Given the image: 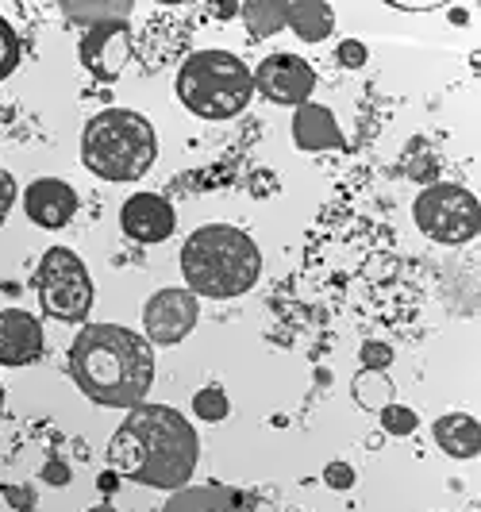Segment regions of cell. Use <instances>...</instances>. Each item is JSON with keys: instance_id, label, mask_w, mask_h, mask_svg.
Returning a JSON list of instances; mask_svg holds the SVG:
<instances>
[{"instance_id": "cell-6", "label": "cell", "mask_w": 481, "mask_h": 512, "mask_svg": "<svg viewBox=\"0 0 481 512\" xmlns=\"http://www.w3.org/2000/svg\"><path fill=\"white\" fill-rule=\"evenodd\" d=\"M35 293L47 316L62 324H81L93 308V278L70 247H51L35 270Z\"/></svg>"}, {"instance_id": "cell-4", "label": "cell", "mask_w": 481, "mask_h": 512, "mask_svg": "<svg viewBox=\"0 0 481 512\" xmlns=\"http://www.w3.org/2000/svg\"><path fill=\"white\" fill-rule=\"evenodd\" d=\"M158 158L151 120L131 108H104L81 131V162L104 181H139Z\"/></svg>"}, {"instance_id": "cell-32", "label": "cell", "mask_w": 481, "mask_h": 512, "mask_svg": "<svg viewBox=\"0 0 481 512\" xmlns=\"http://www.w3.org/2000/svg\"><path fill=\"white\" fill-rule=\"evenodd\" d=\"M0 409H4V385H0Z\"/></svg>"}, {"instance_id": "cell-11", "label": "cell", "mask_w": 481, "mask_h": 512, "mask_svg": "<svg viewBox=\"0 0 481 512\" xmlns=\"http://www.w3.org/2000/svg\"><path fill=\"white\" fill-rule=\"evenodd\" d=\"M120 228L135 243H162V239H170L174 228H178V212H174V205L166 197H158V193H135L120 208Z\"/></svg>"}, {"instance_id": "cell-24", "label": "cell", "mask_w": 481, "mask_h": 512, "mask_svg": "<svg viewBox=\"0 0 481 512\" xmlns=\"http://www.w3.org/2000/svg\"><path fill=\"white\" fill-rule=\"evenodd\" d=\"M362 370H389V362H393V347L389 343H362Z\"/></svg>"}, {"instance_id": "cell-29", "label": "cell", "mask_w": 481, "mask_h": 512, "mask_svg": "<svg viewBox=\"0 0 481 512\" xmlns=\"http://www.w3.org/2000/svg\"><path fill=\"white\" fill-rule=\"evenodd\" d=\"M43 482H51V486H66V482H70V466L51 459L47 466H43Z\"/></svg>"}, {"instance_id": "cell-16", "label": "cell", "mask_w": 481, "mask_h": 512, "mask_svg": "<svg viewBox=\"0 0 481 512\" xmlns=\"http://www.w3.org/2000/svg\"><path fill=\"white\" fill-rule=\"evenodd\" d=\"M435 443L451 459H474L481 451V428L470 412H447L435 420Z\"/></svg>"}, {"instance_id": "cell-3", "label": "cell", "mask_w": 481, "mask_h": 512, "mask_svg": "<svg viewBox=\"0 0 481 512\" xmlns=\"http://www.w3.org/2000/svg\"><path fill=\"white\" fill-rule=\"evenodd\" d=\"M181 274L193 297L231 301L254 289L262 274V251L247 231L231 224H204L181 247Z\"/></svg>"}, {"instance_id": "cell-21", "label": "cell", "mask_w": 481, "mask_h": 512, "mask_svg": "<svg viewBox=\"0 0 481 512\" xmlns=\"http://www.w3.org/2000/svg\"><path fill=\"white\" fill-rule=\"evenodd\" d=\"M193 412H197V420H208V424L228 420V412H231L228 393H224L220 385H208V389H201V393L193 397Z\"/></svg>"}, {"instance_id": "cell-13", "label": "cell", "mask_w": 481, "mask_h": 512, "mask_svg": "<svg viewBox=\"0 0 481 512\" xmlns=\"http://www.w3.org/2000/svg\"><path fill=\"white\" fill-rule=\"evenodd\" d=\"M24 212L31 224L39 228H66L77 212V193L74 185L58 178H39L24 189Z\"/></svg>"}, {"instance_id": "cell-1", "label": "cell", "mask_w": 481, "mask_h": 512, "mask_svg": "<svg viewBox=\"0 0 481 512\" xmlns=\"http://www.w3.org/2000/svg\"><path fill=\"white\" fill-rule=\"evenodd\" d=\"M201 459L197 428L170 405H135L108 443L112 470L139 486L178 493L189 486Z\"/></svg>"}, {"instance_id": "cell-9", "label": "cell", "mask_w": 481, "mask_h": 512, "mask_svg": "<svg viewBox=\"0 0 481 512\" xmlns=\"http://www.w3.org/2000/svg\"><path fill=\"white\" fill-rule=\"evenodd\" d=\"M251 77H254V89H258L266 101L293 104V108L308 104L312 89H316V70H312L304 58L285 54V51L262 58Z\"/></svg>"}, {"instance_id": "cell-7", "label": "cell", "mask_w": 481, "mask_h": 512, "mask_svg": "<svg viewBox=\"0 0 481 512\" xmlns=\"http://www.w3.org/2000/svg\"><path fill=\"white\" fill-rule=\"evenodd\" d=\"M412 220L428 239L443 243V247H458V243H470L481 231V205L470 189L439 181L416 197Z\"/></svg>"}, {"instance_id": "cell-5", "label": "cell", "mask_w": 481, "mask_h": 512, "mask_svg": "<svg viewBox=\"0 0 481 512\" xmlns=\"http://www.w3.org/2000/svg\"><path fill=\"white\" fill-rule=\"evenodd\" d=\"M181 104L201 120H231L254 97V77L231 51H197L178 70Z\"/></svg>"}, {"instance_id": "cell-10", "label": "cell", "mask_w": 481, "mask_h": 512, "mask_svg": "<svg viewBox=\"0 0 481 512\" xmlns=\"http://www.w3.org/2000/svg\"><path fill=\"white\" fill-rule=\"evenodd\" d=\"M77 58L97 81H116L124 74L127 58H131V24L127 20H108L85 31Z\"/></svg>"}, {"instance_id": "cell-28", "label": "cell", "mask_w": 481, "mask_h": 512, "mask_svg": "<svg viewBox=\"0 0 481 512\" xmlns=\"http://www.w3.org/2000/svg\"><path fill=\"white\" fill-rule=\"evenodd\" d=\"M12 205H16V181H12V174L0 166V228H4V220H8Z\"/></svg>"}, {"instance_id": "cell-22", "label": "cell", "mask_w": 481, "mask_h": 512, "mask_svg": "<svg viewBox=\"0 0 481 512\" xmlns=\"http://www.w3.org/2000/svg\"><path fill=\"white\" fill-rule=\"evenodd\" d=\"M16 66H20V35H16L12 24L0 16V81L12 77Z\"/></svg>"}, {"instance_id": "cell-25", "label": "cell", "mask_w": 481, "mask_h": 512, "mask_svg": "<svg viewBox=\"0 0 481 512\" xmlns=\"http://www.w3.org/2000/svg\"><path fill=\"white\" fill-rule=\"evenodd\" d=\"M324 482L331 489H351L355 486V466L351 462H328L324 466Z\"/></svg>"}, {"instance_id": "cell-12", "label": "cell", "mask_w": 481, "mask_h": 512, "mask_svg": "<svg viewBox=\"0 0 481 512\" xmlns=\"http://www.w3.org/2000/svg\"><path fill=\"white\" fill-rule=\"evenodd\" d=\"M43 324L24 308L0 312V366H31L43 359Z\"/></svg>"}, {"instance_id": "cell-30", "label": "cell", "mask_w": 481, "mask_h": 512, "mask_svg": "<svg viewBox=\"0 0 481 512\" xmlns=\"http://www.w3.org/2000/svg\"><path fill=\"white\" fill-rule=\"evenodd\" d=\"M116 486H120V474H116V470H104L101 478H97V489H101V493H116Z\"/></svg>"}, {"instance_id": "cell-23", "label": "cell", "mask_w": 481, "mask_h": 512, "mask_svg": "<svg viewBox=\"0 0 481 512\" xmlns=\"http://www.w3.org/2000/svg\"><path fill=\"white\" fill-rule=\"evenodd\" d=\"M381 416V428L389 432V436H412L416 432V412L412 409H405V405H385V409L378 412Z\"/></svg>"}, {"instance_id": "cell-31", "label": "cell", "mask_w": 481, "mask_h": 512, "mask_svg": "<svg viewBox=\"0 0 481 512\" xmlns=\"http://www.w3.org/2000/svg\"><path fill=\"white\" fill-rule=\"evenodd\" d=\"M89 512H116L112 505H97V509H89Z\"/></svg>"}, {"instance_id": "cell-2", "label": "cell", "mask_w": 481, "mask_h": 512, "mask_svg": "<svg viewBox=\"0 0 481 512\" xmlns=\"http://www.w3.org/2000/svg\"><path fill=\"white\" fill-rule=\"evenodd\" d=\"M70 374L89 401L104 409H135L154 382V351L147 335L131 328L89 324L70 343Z\"/></svg>"}, {"instance_id": "cell-17", "label": "cell", "mask_w": 481, "mask_h": 512, "mask_svg": "<svg viewBox=\"0 0 481 512\" xmlns=\"http://www.w3.org/2000/svg\"><path fill=\"white\" fill-rule=\"evenodd\" d=\"M285 27H293L304 43H320L335 27V12L316 0H297V4H285Z\"/></svg>"}, {"instance_id": "cell-8", "label": "cell", "mask_w": 481, "mask_h": 512, "mask_svg": "<svg viewBox=\"0 0 481 512\" xmlns=\"http://www.w3.org/2000/svg\"><path fill=\"white\" fill-rule=\"evenodd\" d=\"M201 316V301L189 289H158L147 308H143V332L147 343L158 347H174L185 335L197 328Z\"/></svg>"}, {"instance_id": "cell-15", "label": "cell", "mask_w": 481, "mask_h": 512, "mask_svg": "<svg viewBox=\"0 0 481 512\" xmlns=\"http://www.w3.org/2000/svg\"><path fill=\"white\" fill-rule=\"evenodd\" d=\"M293 143L301 151H343L347 147L343 131L335 124V116H331V108L312 101L293 112Z\"/></svg>"}, {"instance_id": "cell-26", "label": "cell", "mask_w": 481, "mask_h": 512, "mask_svg": "<svg viewBox=\"0 0 481 512\" xmlns=\"http://www.w3.org/2000/svg\"><path fill=\"white\" fill-rule=\"evenodd\" d=\"M335 58H339V66L358 70V66H366V47H362L358 39H343V43H339V51H335Z\"/></svg>"}, {"instance_id": "cell-20", "label": "cell", "mask_w": 481, "mask_h": 512, "mask_svg": "<svg viewBox=\"0 0 481 512\" xmlns=\"http://www.w3.org/2000/svg\"><path fill=\"white\" fill-rule=\"evenodd\" d=\"M243 16H247V27H251L254 35H274V31H281L285 27V4H243Z\"/></svg>"}, {"instance_id": "cell-14", "label": "cell", "mask_w": 481, "mask_h": 512, "mask_svg": "<svg viewBox=\"0 0 481 512\" xmlns=\"http://www.w3.org/2000/svg\"><path fill=\"white\" fill-rule=\"evenodd\" d=\"M258 497L247 493V489L235 486H185L178 493H170V501L158 512H258Z\"/></svg>"}, {"instance_id": "cell-27", "label": "cell", "mask_w": 481, "mask_h": 512, "mask_svg": "<svg viewBox=\"0 0 481 512\" xmlns=\"http://www.w3.org/2000/svg\"><path fill=\"white\" fill-rule=\"evenodd\" d=\"M4 501L16 512H35V489L27 486H4Z\"/></svg>"}, {"instance_id": "cell-19", "label": "cell", "mask_w": 481, "mask_h": 512, "mask_svg": "<svg viewBox=\"0 0 481 512\" xmlns=\"http://www.w3.org/2000/svg\"><path fill=\"white\" fill-rule=\"evenodd\" d=\"M131 8H135V4H127V0H120V4H62V12H66L74 24H85V27L108 24V20H124V16H131Z\"/></svg>"}, {"instance_id": "cell-18", "label": "cell", "mask_w": 481, "mask_h": 512, "mask_svg": "<svg viewBox=\"0 0 481 512\" xmlns=\"http://www.w3.org/2000/svg\"><path fill=\"white\" fill-rule=\"evenodd\" d=\"M351 393H355L358 409L366 412H381L385 405H393V382L385 378V370H362Z\"/></svg>"}]
</instances>
